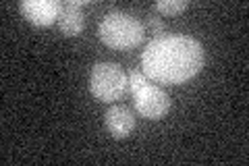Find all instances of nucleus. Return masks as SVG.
Listing matches in <instances>:
<instances>
[{"instance_id":"1","label":"nucleus","mask_w":249,"mask_h":166,"mask_svg":"<svg viewBox=\"0 0 249 166\" xmlns=\"http://www.w3.org/2000/svg\"><path fill=\"white\" fill-rule=\"evenodd\" d=\"M204 46L191 36H160L145 46L142 71L147 79L164 85H181L204 67Z\"/></svg>"},{"instance_id":"2","label":"nucleus","mask_w":249,"mask_h":166,"mask_svg":"<svg viewBox=\"0 0 249 166\" xmlns=\"http://www.w3.org/2000/svg\"><path fill=\"white\" fill-rule=\"evenodd\" d=\"M98 34H100V39H102L108 48L127 50V48H135V46L143 42L145 27L133 15L114 11V13L104 15V19L100 21Z\"/></svg>"},{"instance_id":"3","label":"nucleus","mask_w":249,"mask_h":166,"mask_svg":"<svg viewBox=\"0 0 249 166\" xmlns=\"http://www.w3.org/2000/svg\"><path fill=\"white\" fill-rule=\"evenodd\" d=\"M129 90V75L116 62H96L89 71V92L100 102H116Z\"/></svg>"},{"instance_id":"4","label":"nucleus","mask_w":249,"mask_h":166,"mask_svg":"<svg viewBox=\"0 0 249 166\" xmlns=\"http://www.w3.org/2000/svg\"><path fill=\"white\" fill-rule=\"evenodd\" d=\"M133 104L137 112L147 121H160L168 114L170 98L162 88L147 81L145 85L133 92Z\"/></svg>"},{"instance_id":"5","label":"nucleus","mask_w":249,"mask_h":166,"mask_svg":"<svg viewBox=\"0 0 249 166\" xmlns=\"http://www.w3.org/2000/svg\"><path fill=\"white\" fill-rule=\"evenodd\" d=\"M62 2L58 0H23L19 4L21 15L31 25L36 27H48L60 17Z\"/></svg>"},{"instance_id":"6","label":"nucleus","mask_w":249,"mask_h":166,"mask_svg":"<svg viewBox=\"0 0 249 166\" xmlns=\"http://www.w3.org/2000/svg\"><path fill=\"white\" fill-rule=\"evenodd\" d=\"M104 125H106L108 133H110L114 139H127L135 129V116H133V112H131L129 106L114 104V106H110L106 110Z\"/></svg>"},{"instance_id":"7","label":"nucleus","mask_w":249,"mask_h":166,"mask_svg":"<svg viewBox=\"0 0 249 166\" xmlns=\"http://www.w3.org/2000/svg\"><path fill=\"white\" fill-rule=\"evenodd\" d=\"M83 4H88V2L85 0H67V2H62L60 17H58V27L62 31V36L75 37L83 31L85 27V19L81 13Z\"/></svg>"},{"instance_id":"8","label":"nucleus","mask_w":249,"mask_h":166,"mask_svg":"<svg viewBox=\"0 0 249 166\" xmlns=\"http://www.w3.org/2000/svg\"><path fill=\"white\" fill-rule=\"evenodd\" d=\"M185 9H187L185 0H158V2H154V11H158L162 15H177V13H183Z\"/></svg>"},{"instance_id":"9","label":"nucleus","mask_w":249,"mask_h":166,"mask_svg":"<svg viewBox=\"0 0 249 166\" xmlns=\"http://www.w3.org/2000/svg\"><path fill=\"white\" fill-rule=\"evenodd\" d=\"M145 83H147V77H145L143 71L133 69V71L129 73V90H131V93H133L135 90H139L142 85H145Z\"/></svg>"},{"instance_id":"10","label":"nucleus","mask_w":249,"mask_h":166,"mask_svg":"<svg viewBox=\"0 0 249 166\" xmlns=\"http://www.w3.org/2000/svg\"><path fill=\"white\" fill-rule=\"evenodd\" d=\"M162 31H164V23H162L158 17L150 15V17H147V34L154 36V39H156V37L162 36Z\"/></svg>"}]
</instances>
